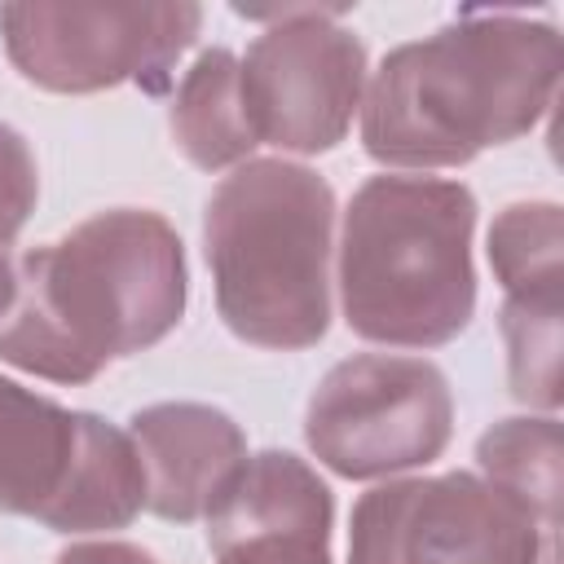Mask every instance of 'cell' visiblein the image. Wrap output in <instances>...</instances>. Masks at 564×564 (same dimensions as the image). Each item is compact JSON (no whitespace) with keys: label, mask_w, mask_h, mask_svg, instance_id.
Wrapping results in <instances>:
<instances>
[{"label":"cell","mask_w":564,"mask_h":564,"mask_svg":"<svg viewBox=\"0 0 564 564\" xmlns=\"http://www.w3.org/2000/svg\"><path fill=\"white\" fill-rule=\"evenodd\" d=\"M454 436V397L427 357L357 352L322 375L304 410V441L344 480L427 467Z\"/></svg>","instance_id":"obj_6"},{"label":"cell","mask_w":564,"mask_h":564,"mask_svg":"<svg viewBox=\"0 0 564 564\" xmlns=\"http://www.w3.org/2000/svg\"><path fill=\"white\" fill-rule=\"evenodd\" d=\"M9 304H13V260H9V251H0V317Z\"/></svg>","instance_id":"obj_18"},{"label":"cell","mask_w":564,"mask_h":564,"mask_svg":"<svg viewBox=\"0 0 564 564\" xmlns=\"http://www.w3.org/2000/svg\"><path fill=\"white\" fill-rule=\"evenodd\" d=\"M480 476L516 494L546 529H560L564 463H560V423L542 419H502L476 441Z\"/></svg>","instance_id":"obj_13"},{"label":"cell","mask_w":564,"mask_h":564,"mask_svg":"<svg viewBox=\"0 0 564 564\" xmlns=\"http://www.w3.org/2000/svg\"><path fill=\"white\" fill-rule=\"evenodd\" d=\"M551 533L476 471L405 476L352 502L348 564H533Z\"/></svg>","instance_id":"obj_8"},{"label":"cell","mask_w":564,"mask_h":564,"mask_svg":"<svg viewBox=\"0 0 564 564\" xmlns=\"http://www.w3.org/2000/svg\"><path fill=\"white\" fill-rule=\"evenodd\" d=\"M145 467V507L159 520H207L225 485L247 463L242 427L203 401H159L128 419Z\"/></svg>","instance_id":"obj_11"},{"label":"cell","mask_w":564,"mask_h":564,"mask_svg":"<svg viewBox=\"0 0 564 564\" xmlns=\"http://www.w3.org/2000/svg\"><path fill=\"white\" fill-rule=\"evenodd\" d=\"M53 564H159V560L132 542H75Z\"/></svg>","instance_id":"obj_17"},{"label":"cell","mask_w":564,"mask_h":564,"mask_svg":"<svg viewBox=\"0 0 564 564\" xmlns=\"http://www.w3.org/2000/svg\"><path fill=\"white\" fill-rule=\"evenodd\" d=\"M476 194L441 176H370L339 229V308L352 335L441 348L476 313Z\"/></svg>","instance_id":"obj_3"},{"label":"cell","mask_w":564,"mask_h":564,"mask_svg":"<svg viewBox=\"0 0 564 564\" xmlns=\"http://www.w3.org/2000/svg\"><path fill=\"white\" fill-rule=\"evenodd\" d=\"M264 18V35L238 57L247 123L260 145L322 154L352 128L366 88V44L335 22L339 9L295 4Z\"/></svg>","instance_id":"obj_9"},{"label":"cell","mask_w":564,"mask_h":564,"mask_svg":"<svg viewBox=\"0 0 564 564\" xmlns=\"http://www.w3.org/2000/svg\"><path fill=\"white\" fill-rule=\"evenodd\" d=\"M35 198H40L35 154L18 128L0 123V251L13 247L26 216L35 212Z\"/></svg>","instance_id":"obj_16"},{"label":"cell","mask_w":564,"mask_h":564,"mask_svg":"<svg viewBox=\"0 0 564 564\" xmlns=\"http://www.w3.org/2000/svg\"><path fill=\"white\" fill-rule=\"evenodd\" d=\"M560 84V31L520 13H458L392 48L361 101V145L383 167H463L538 128Z\"/></svg>","instance_id":"obj_2"},{"label":"cell","mask_w":564,"mask_h":564,"mask_svg":"<svg viewBox=\"0 0 564 564\" xmlns=\"http://www.w3.org/2000/svg\"><path fill=\"white\" fill-rule=\"evenodd\" d=\"M189 273L176 229L145 207L79 220L13 264L0 361L48 383H93L185 317Z\"/></svg>","instance_id":"obj_1"},{"label":"cell","mask_w":564,"mask_h":564,"mask_svg":"<svg viewBox=\"0 0 564 564\" xmlns=\"http://www.w3.org/2000/svg\"><path fill=\"white\" fill-rule=\"evenodd\" d=\"M172 137L176 150L203 172L247 163L251 150L260 145L242 110L238 57L229 48L198 53L194 66L181 75L172 97Z\"/></svg>","instance_id":"obj_12"},{"label":"cell","mask_w":564,"mask_h":564,"mask_svg":"<svg viewBox=\"0 0 564 564\" xmlns=\"http://www.w3.org/2000/svg\"><path fill=\"white\" fill-rule=\"evenodd\" d=\"M335 498L291 449L247 454L207 511L216 564H330Z\"/></svg>","instance_id":"obj_10"},{"label":"cell","mask_w":564,"mask_h":564,"mask_svg":"<svg viewBox=\"0 0 564 564\" xmlns=\"http://www.w3.org/2000/svg\"><path fill=\"white\" fill-rule=\"evenodd\" d=\"M560 295H502L498 330L507 344L511 397L538 410L560 405V344H564Z\"/></svg>","instance_id":"obj_15"},{"label":"cell","mask_w":564,"mask_h":564,"mask_svg":"<svg viewBox=\"0 0 564 564\" xmlns=\"http://www.w3.org/2000/svg\"><path fill=\"white\" fill-rule=\"evenodd\" d=\"M203 9L176 4H79L13 0L0 4V40L22 79L48 93H101L141 84L163 93L176 57L194 44Z\"/></svg>","instance_id":"obj_7"},{"label":"cell","mask_w":564,"mask_h":564,"mask_svg":"<svg viewBox=\"0 0 564 564\" xmlns=\"http://www.w3.org/2000/svg\"><path fill=\"white\" fill-rule=\"evenodd\" d=\"M145 507L132 436L0 375V511L53 533L128 529Z\"/></svg>","instance_id":"obj_5"},{"label":"cell","mask_w":564,"mask_h":564,"mask_svg":"<svg viewBox=\"0 0 564 564\" xmlns=\"http://www.w3.org/2000/svg\"><path fill=\"white\" fill-rule=\"evenodd\" d=\"M489 264L502 295H560L564 216L560 203H511L489 225Z\"/></svg>","instance_id":"obj_14"},{"label":"cell","mask_w":564,"mask_h":564,"mask_svg":"<svg viewBox=\"0 0 564 564\" xmlns=\"http://www.w3.org/2000/svg\"><path fill=\"white\" fill-rule=\"evenodd\" d=\"M335 189L304 163L247 159L207 198L203 251L225 326L256 348L300 352L330 326Z\"/></svg>","instance_id":"obj_4"},{"label":"cell","mask_w":564,"mask_h":564,"mask_svg":"<svg viewBox=\"0 0 564 564\" xmlns=\"http://www.w3.org/2000/svg\"><path fill=\"white\" fill-rule=\"evenodd\" d=\"M533 564H560V533H551V538L542 542V551H538Z\"/></svg>","instance_id":"obj_19"}]
</instances>
